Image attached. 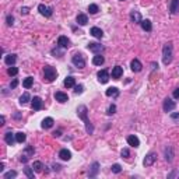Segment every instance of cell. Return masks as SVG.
I'll return each instance as SVG.
<instances>
[{
	"mask_svg": "<svg viewBox=\"0 0 179 179\" xmlns=\"http://www.w3.org/2000/svg\"><path fill=\"white\" fill-rule=\"evenodd\" d=\"M32 168H34V171H35V172H42L44 164H42L41 161H35V162H34V165H32Z\"/></svg>",
	"mask_w": 179,
	"mask_h": 179,
	"instance_id": "cell-33",
	"label": "cell"
},
{
	"mask_svg": "<svg viewBox=\"0 0 179 179\" xmlns=\"http://www.w3.org/2000/svg\"><path fill=\"white\" fill-rule=\"evenodd\" d=\"M7 73H8V76H17V73H18V69L17 67H14V66H10L8 67V70H7Z\"/></svg>",
	"mask_w": 179,
	"mask_h": 179,
	"instance_id": "cell-36",
	"label": "cell"
},
{
	"mask_svg": "<svg viewBox=\"0 0 179 179\" xmlns=\"http://www.w3.org/2000/svg\"><path fill=\"white\" fill-rule=\"evenodd\" d=\"M0 122H2V125H4V116H2V118H0Z\"/></svg>",
	"mask_w": 179,
	"mask_h": 179,
	"instance_id": "cell-52",
	"label": "cell"
},
{
	"mask_svg": "<svg viewBox=\"0 0 179 179\" xmlns=\"http://www.w3.org/2000/svg\"><path fill=\"white\" fill-rule=\"evenodd\" d=\"M52 168H53V171H56V172H59V171H60V165H59V164H53V165H52Z\"/></svg>",
	"mask_w": 179,
	"mask_h": 179,
	"instance_id": "cell-45",
	"label": "cell"
},
{
	"mask_svg": "<svg viewBox=\"0 0 179 179\" xmlns=\"http://www.w3.org/2000/svg\"><path fill=\"white\" fill-rule=\"evenodd\" d=\"M71 62H73V65L76 66V67H78V69H83V67H86V60H84L83 55H80V53L74 55V56L71 57Z\"/></svg>",
	"mask_w": 179,
	"mask_h": 179,
	"instance_id": "cell-4",
	"label": "cell"
},
{
	"mask_svg": "<svg viewBox=\"0 0 179 179\" xmlns=\"http://www.w3.org/2000/svg\"><path fill=\"white\" fill-rule=\"evenodd\" d=\"M88 23V17L86 14H78L77 16V24L78 25H86Z\"/></svg>",
	"mask_w": 179,
	"mask_h": 179,
	"instance_id": "cell-27",
	"label": "cell"
},
{
	"mask_svg": "<svg viewBox=\"0 0 179 179\" xmlns=\"http://www.w3.org/2000/svg\"><path fill=\"white\" fill-rule=\"evenodd\" d=\"M17 86H18V80H17V78H14V80L11 81V84H10V87H11V88H16Z\"/></svg>",
	"mask_w": 179,
	"mask_h": 179,
	"instance_id": "cell-44",
	"label": "cell"
},
{
	"mask_svg": "<svg viewBox=\"0 0 179 179\" xmlns=\"http://www.w3.org/2000/svg\"><path fill=\"white\" fill-rule=\"evenodd\" d=\"M77 115H78V118L83 119V122L86 123V130L88 134H93L94 133V126L91 125V122H90V119H88V109H87V106L86 105H80L77 108Z\"/></svg>",
	"mask_w": 179,
	"mask_h": 179,
	"instance_id": "cell-1",
	"label": "cell"
},
{
	"mask_svg": "<svg viewBox=\"0 0 179 179\" xmlns=\"http://www.w3.org/2000/svg\"><path fill=\"white\" fill-rule=\"evenodd\" d=\"M172 56H174V48H172V44L168 42V44L164 45L162 48V62L164 65L168 66L172 62Z\"/></svg>",
	"mask_w": 179,
	"mask_h": 179,
	"instance_id": "cell-2",
	"label": "cell"
},
{
	"mask_svg": "<svg viewBox=\"0 0 179 179\" xmlns=\"http://www.w3.org/2000/svg\"><path fill=\"white\" fill-rule=\"evenodd\" d=\"M32 109L34 111L42 109V99L39 97H34L32 98Z\"/></svg>",
	"mask_w": 179,
	"mask_h": 179,
	"instance_id": "cell-16",
	"label": "cell"
},
{
	"mask_svg": "<svg viewBox=\"0 0 179 179\" xmlns=\"http://www.w3.org/2000/svg\"><path fill=\"white\" fill-rule=\"evenodd\" d=\"M87 48H88L91 52L97 53V55H99V53L104 50V46H102L101 44H98V42H90V44L87 45Z\"/></svg>",
	"mask_w": 179,
	"mask_h": 179,
	"instance_id": "cell-5",
	"label": "cell"
},
{
	"mask_svg": "<svg viewBox=\"0 0 179 179\" xmlns=\"http://www.w3.org/2000/svg\"><path fill=\"white\" fill-rule=\"evenodd\" d=\"M98 171H99V164L98 162H94L91 167H90V172H88V176L90 178H95L98 175Z\"/></svg>",
	"mask_w": 179,
	"mask_h": 179,
	"instance_id": "cell-13",
	"label": "cell"
},
{
	"mask_svg": "<svg viewBox=\"0 0 179 179\" xmlns=\"http://www.w3.org/2000/svg\"><path fill=\"white\" fill-rule=\"evenodd\" d=\"M4 141L7 143L8 146H13V143L16 141V137L13 136V133H11V132H7V133L4 134Z\"/></svg>",
	"mask_w": 179,
	"mask_h": 179,
	"instance_id": "cell-25",
	"label": "cell"
},
{
	"mask_svg": "<svg viewBox=\"0 0 179 179\" xmlns=\"http://www.w3.org/2000/svg\"><path fill=\"white\" fill-rule=\"evenodd\" d=\"M115 112H116V106H115V105H111L109 108H108V112H106V114H108V115H114Z\"/></svg>",
	"mask_w": 179,
	"mask_h": 179,
	"instance_id": "cell-41",
	"label": "cell"
},
{
	"mask_svg": "<svg viewBox=\"0 0 179 179\" xmlns=\"http://www.w3.org/2000/svg\"><path fill=\"white\" fill-rule=\"evenodd\" d=\"M24 174L28 176L29 179H34V168H29V167H25L24 168Z\"/></svg>",
	"mask_w": 179,
	"mask_h": 179,
	"instance_id": "cell-34",
	"label": "cell"
},
{
	"mask_svg": "<svg viewBox=\"0 0 179 179\" xmlns=\"http://www.w3.org/2000/svg\"><path fill=\"white\" fill-rule=\"evenodd\" d=\"M120 2H125V0H120Z\"/></svg>",
	"mask_w": 179,
	"mask_h": 179,
	"instance_id": "cell-53",
	"label": "cell"
},
{
	"mask_svg": "<svg viewBox=\"0 0 179 179\" xmlns=\"http://www.w3.org/2000/svg\"><path fill=\"white\" fill-rule=\"evenodd\" d=\"M20 161L21 162H27V161H28V157H27V155H21V158H20Z\"/></svg>",
	"mask_w": 179,
	"mask_h": 179,
	"instance_id": "cell-47",
	"label": "cell"
},
{
	"mask_svg": "<svg viewBox=\"0 0 179 179\" xmlns=\"http://www.w3.org/2000/svg\"><path fill=\"white\" fill-rule=\"evenodd\" d=\"M130 67L133 71H136V73H138V71H141L143 69V65H141V62L138 60V59H133L130 63Z\"/></svg>",
	"mask_w": 179,
	"mask_h": 179,
	"instance_id": "cell-12",
	"label": "cell"
},
{
	"mask_svg": "<svg viewBox=\"0 0 179 179\" xmlns=\"http://www.w3.org/2000/svg\"><path fill=\"white\" fill-rule=\"evenodd\" d=\"M155 159H157V154H155V153H150V154L146 155V158L143 161V165H144V167H151V165L155 162Z\"/></svg>",
	"mask_w": 179,
	"mask_h": 179,
	"instance_id": "cell-6",
	"label": "cell"
},
{
	"mask_svg": "<svg viewBox=\"0 0 179 179\" xmlns=\"http://www.w3.org/2000/svg\"><path fill=\"white\" fill-rule=\"evenodd\" d=\"M88 11L91 13V14H97V13L99 11V8H98L97 4H90V6H88Z\"/></svg>",
	"mask_w": 179,
	"mask_h": 179,
	"instance_id": "cell-35",
	"label": "cell"
},
{
	"mask_svg": "<svg viewBox=\"0 0 179 179\" xmlns=\"http://www.w3.org/2000/svg\"><path fill=\"white\" fill-rule=\"evenodd\" d=\"M90 32H91V35H93V37L98 38V39H101V38L104 37V32H102V29H101V28H98V27H93Z\"/></svg>",
	"mask_w": 179,
	"mask_h": 179,
	"instance_id": "cell-18",
	"label": "cell"
},
{
	"mask_svg": "<svg viewBox=\"0 0 179 179\" xmlns=\"http://www.w3.org/2000/svg\"><path fill=\"white\" fill-rule=\"evenodd\" d=\"M55 98H56V101H59V102H67L69 101V97H67V94H65V93H62V91H56L55 93Z\"/></svg>",
	"mask_w": 179,
	"mask_h": 179,
	"instance_id": "cell-15",
	"label": "cell"
},
{
	"mask_svg": "<svg viewBox=\"0 0 179 179\" xmlns=\"http://www.w3.org/2000/svg\"><path fill=\"white\" fill-rule=\"evenodd\" d=\"M38 10H39V13L45 17H50L53 13V8L48 7V6H45V4H39V6H38Z\"/></svg>",
	"mask_w": 179,
	"mask_h": 179,
	"instance_id": "cell-9",
	"label": "cell"
},
{
	"mask_svg": "<svg viewBox=\"0 0 179 179\" xmlns=\"http://www.w3.org/2000/svg\"><path fill=\"white\" fill-rule=\"evenodd\" d=\"M53 123H55V120H53L52 118H45L44 120H42L41 126H42V129H50V127L53 126Z\"/></svg>",
	"mask_w": 179,
	"mask_h": 179,
	"instance_id": "cell-20",
	"label": "cell"
},
{
	"mask_svg": "<svg viewBox=\"0 0 179 179\" xmlns=\"http://www.w3.org/2000/svg\"><path fill=\"white\" fill-rule=\"evenodd\" d=\"M140 25H141V28L144 29V31H147V32H150L151 29H153V25H151V21L150 20H141Z\"/></svg>",
	"mask_w": 179,
	"mask_h": 179,
	"instance_id": "cell-24",
	"label": "cell"
},
{
	"mask_svg": "<svg viewBox=\"0 0 179 179\" xmlns=\"http://www.w3.org/2000/svg\"><path fill=\"white\" fill-rule=\"evenodd\" d=\"M130 20H132V23H136V24H140L141 23V14L138 11H136V10H133V11L130 13Z\"/></svg>",
	"mask_w": 179,
	"mask_h": 179,
	"instance_id": "cell-14",
	"label": "cell"
},
{
	"mask_svg": "<svg viewBox=\"0 0 179 179\" xmlns=\"http://www.w3.org/2000/svg\"><path fill=\"white\" fill-rule=\"evenodd\" d=\"M4 169V164H0V172H3Z\"/></svg>",
	"mask_w": 179,
	"mask_h": 179,
	"instance_id": "cell-51",
	"label": "cell"
},
{
	"mask_svg": "<svg viewBox=\"0 0 179 179\" xmlns=\"http://www.w3.org/2000/svg\"><path fill=\"white\" fill-rule=\"evenodd\" d=\"M122 157L123 158H129V157H130V151L127 150V148H123L122 150Z\"/></svg>",
	"mask_w": 179,
	"mask_h": 179,
	"instance_id": "cell-40",
	"label": "cell"
},
{
	"mask_svg": "<svg viewBox=\"0 0 179 179\" xmlns=\"http://www.w3.org/2000/svg\"><path fill=\"white\" fill-rule=\"evenodd\" d=\"M120 171H122V167H120L119 164H114V165H112V172H114V174H119Z\"/></svg>",
	"mask_w": 179,
	"mask_h": 179,
	"instance_id": "cell-38",
	"label": "cell"
},
{
	"mask_svg": "<svg viewBox=\"0 0 179 179\" xmlns=\"http://www.w3.org/2000/svg\"><path fill=\"white\" fill-rule=\"evenodd\" d=\"M104 62H105V59H104V56H101V55H97V56H94V59H93V63L95 66L104 65Z\"/></svg>",
	"mask_w": 179,
	"mask_h": 179,
	"instance_id": "cell-29",
	"label": "cell"
},
{
	"mask_svg": "<svg viewBox=\"0 0 179 179\" xmlns=\"http://www.w3.org/2000/svg\"><path fill=\"white\" fill-rule=\"evenodd\" d=\"M32 84H34V78L32 77H27L24 81H23V86H24V88H27V90L31 88Z\"/></svg>",
	"mask_w": 179,
	"mask_h": 179,
	"instance_id": "cell-31",
	"label": "cell"
},
{
	"mask_svg": "<svg viewBox=\"0 0 179 179\" xmlns=\"http://www.w3.org/2000/svg\"><path fill=\"white\" fill-rule=\"evenodd\" d=\"M28 11H29L28 7H23V8H21V13H23V14H28Z\"/></svg>",
	"mask_w": 179,
	"mask_h": 179,
	"instance_id": "cell-48",
	"label": "cell"
},
{
	"mask_svg": "<svg viewBox=\"0 0 179 179\" xmlns=\"http://www.w3.org/2000/svg\"><path fill=\"white\" fill-rule=\"evenodd\" d=\"M57 45L60 46V48L63 49H67L70 46V41H69V38L65 37V35H62V37H59V39H57Z\"/></svg>",
	"mask_w": 179,
	"mask_h": 179,
	"instance_id": "cell-11",
	"label": "cell"
},
{
	"mask_svg": "<svg viewBox=\"0 0 179 179\" xmlns=\"http://www.w3.org/2000/svg\"><path fill=\"white\" fill-rule=\"evenodd\" d=\"M175 106H176V104L172 101L171 98H165V99H164L162 108H164L165 112H171V111H174V109H175Z\"/></svg>",
	"mask_w": 179,
	"mask_h": 179,
	"instance_id": "cell-7",
	"label": "cell"
},
{
	"mask_svg": "<svg viewBox=\"0 0 179 179\" xmlns=\"http://www.w3.org/2000/svg\"><path fill=\"white\" fill-rule=\"evenodd\" d=\"M65 86L67 87V88H71V87L76 86V80H74V77H71V76L66 77L65 78Z\"/></svg>",
	"mask_w": 179,
	"mask_h": 179,
	"instance_id": "cell-28",
	"label": "cell"
},
{
	"mask_svg": "<svg viewBox=\"0 0 179 179\" xmlns=\"http://www.w3.org/2000/svg\"><path fill=\"white\" fill-rule=\"evenodd\" d=\"M25 153H27L28 155H32L34 154V147L32 146H28L27 148H25Z\"/></svg>",
	"mask_w": 179,
	"mask_h": 179,
	"instance_id": "cell-42",
	"label": "cell"
},
{
	"mask_svg": "<svg viewBox=\"0 0 179 179\" xmlns=\"http://www.w3.org/2000/svg\"><path fill=\"white\" fill-rule=\"evenodd\" d=\"M127 143H129V146H132V147H138L140 146V140H138V137H136V136H129L127 137Z\"/></svg>",
	"mask_w": 179,
	"mask_h": 179,
	"instance_id": "cell-21",
	"label": "cell"
},
{
	"mask_svg": "<svg viewBox=\"0 0 179 179\" xmlns=\"http://www.w3.org/2000/svg\"><path fill=\"white\" fill-rule=\"evenodd\" d=\"M169 11H171V14H176L179 11V0H172L171 6H169Z\"/></svg>",
	"mask_w": 179,
	"mask_h": 179,
	"instance_id": "cell-22",
	"label": "cell"
},
{
	"mask_svg": "<svg viewBox=\"0 0 179 179\" xmlns=\"http://www.w3.org/2000/svg\"><path fill=\"white\" fill-rule=\"evenodd\" d=\"M59 157H60L63 161H69V159L71 158V153H70L67 148H63V150H60V153H59Z\"/></svg>",
	"mask_w": 179,
	"mask_h": 179,
	"instance_id": "cell-19",
	"label": "cell"
},
{
	"mask_svg": "<svg viewBox=\"0 0 179 179\" xmlns=\"http://www.w3.org/2000/svg\"><path fill=\"white\" fill-rule=\"evenodd\" d=\"M6 20H7V24L8 25L14 24V17H13V16H7V18H6Z\"/></svg>",
	"mask_w": 179,
	"mask_h": 179,
	"instance_id": "cell-43",
	"label": "cell"
},
{
	"mask_svg": "<svg viewBox=\"0 0 179 179\" xmlns=\"http://www.w3.org/2000/svg\"><path fill=\"white\" fill-rule=\"evenodd\" d=\"M171 118H172V119H178V118H179V114H178V112L172 114V115H171Z\"/></svg>",
	"mask_w": 179,
	"mask_h": 179,
	"instance_id": "cell-49",
	"label": "cell"
},
{
	"mask_svg": "<svg viewBox=\"0 0 179 179\" xmlns=\"http://www.w3.org/2000/svg\"><path fill=\"white\" fill-rule=\"evenodd\" d=\"M174 98H175V99H179V88H176L175 91H174Z\"/></svg>",
	"mask_w": 179,
	"mask_h": 179,
	"instance_id": "cell-46",
	"label": "cell"
},
{
	"mask_svg": "<svg viewBox=\"0 0 179 179\" xmlns=\"http://www.w3.org/2000/svg\"><path fill=\"white\" fill-rule=\"evenodd\" d=\"M53 136H55V137H59V136H60V132H55V133H53Z\"/></svg>",
	"mask_w": 179,
	"mask_h": 179,
	"instance_id": "cell-50",
	"label": "cell"
},
{
	"mask_svg": "<svg viewBox=\"0 0 179 179\" xmlns=\"http://www.w3.org/2000/svg\"><path fill=\"white\" fill-rule=\"evenodd\" d=\"M106 97H118L119 95V90L116 88V87H111V88H108L105 91Z\"/></svg>",
	"mask_w": 179,
	"mask_h": 179,
	"instance_id": "cell-26",
	"label": "cell"
},
{
	"mask_svg": "<svg viewBox=\"0 0 179 179\" xmlns=\"http://www.w3.org/2000/svg\"><path fill=\"white\" fill-rule=\"evenodd\" d=\"M83 90H84V87H83L81 84H78V86H74V93H76V94H81Z\"/></svg>",
	"mask_w": 179,
	"mask_h": 179,
	"instance_id": "cell-39",
	"label": "cell"
},
{
	"mask_svg": "<svg viewBox=\"0 0 179 179\" xmlns=\"http://www.w3.org/2000/svg\"><path fill=\"white\" fill-rule=\"evenodd\" d=\"M44 76H45V78L50 83L57 77V71H56L55 67H52V66H45L44 67Z\"/></svg>",
	"mask_w": 179,
	"mask_h": 179,
	"instance_id": "cell-3",
	"label": "cell"
},
{
	"mask_svg": "<svg viewBox=\"0 0 179 179\" xmlns=\"http://www.w3.org/2000/svg\"><path fill=\"white\" fill-rule=\"evenodd\" d=\"M98 81L101 83V84H106V83L109 81V73H108V70H101V71H98Z\"/></svg>",
	"mask_w": 179,
	"mask_h": 179,
	"instance_id": "cell-8",
	"label": "cell"
},
{
	"mask_svg": "<svg viewBox=\"0 0 179 179\" xmlns=\"http://www.w3.org/2000/svg\"><path fill=\"white\" fill-rule=\"evenodd\" d=\"M16 60H17V56L16 55H13V53H10V55H7V56L4 57V62H6V65L7 66H13L16 63Z\"/></svg>",
	"mask_w": 179,
	"mask_h": 179,
	"instance_id": "cell-23",
	"label": "cell"
},
{
	"mask_svg": "<svg viewBox=\"0 0 179 179\" xmlns=\"http://www.w3.org/2000/svg\"><path fill=\"white\" fill-rule=\"evenodd\" d=\"M29 99H31V95H29L28 93H24L20 97V104H21V105H25V104H27Z\"/></svg>",
	"mask_w": 179,
	"mask_h": 179,
	"instance_id": "cell-30",
	"label": "cell"
},
{
	"mask_svg": "<svg viewBox=\"0 0 179 179\" xmlns=\"http://www.w3.org/2000/svg\"><path fill=\"white\" fill-rule=\"evenodd\" d=\"M17 176V172L16 171H8V172H6L3 175V178L4 179H11V178H16Z\"/></svg>",
	"mask_w": 179,
	"mask_h": 179,
	"instance_id": "cell-37",
	"label": "cell"
},
{
	"mask_svg": "<svg viewBox=\"0 0 179 179\" xmlns=\"http://www.w3.org/2000/svg\"><path fill=\"white\" fill-rule=\"evenodd\" d=\"M123 74V69L120 66H115L112 69V78H120Z\"/></svg>",
	"mask_w": 179,
	"mask_h": 179,
	"instance_id": "cell-17",
	"label": "cell"
},
{
	"mask_svg": "<svg viewBox=\"0 0 179 179\" xmlns=\"http://www.w3.org/2000/svg\"><path fill=\"white\" fill-rule=\"evenodd\" d=\"M25 138H27V136H25V133H23V132H18V133L16 134V141L17 143H24Z\"/></svg>",
	"mask_w": 179,
	"mask_h": 179,
	"instance_id": "cell-32",
	"label": "cell"
},
{
	"mask_svg": "<svg viewBox=\"0 0 179 179\" xmlns=\"http://www.w3.org/2000/svg\"><path fill=\"white\" fill-rule=\"evenodd\" d=\"M164 155H165V159L168 162H172V159H174V148L171 146H167L164 148Z\"/></svg>",
	"mask_w": 179,
	"mask_h": 179,
	"instance_id": "cell-10",
	"label": "cell"
}]
</instances>
